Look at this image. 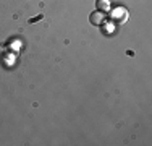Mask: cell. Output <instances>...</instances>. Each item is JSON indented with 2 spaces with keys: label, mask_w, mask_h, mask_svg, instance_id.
<instances>
[{
  "label": "cell",
  "mask_w": 152,
  "mask_h": 146,
  "mask_svg": "<svg viewBox=\"0 0 152 146\" xmlns=\"http://www.w3.org/2000/svg\"><path fill=\"white\" fill-rule=\"evenodd\" d=\"M96 5H97V10H99V12H107L108 10V0H97Z\"/></svg>",
  "instance_id": "7a4b0ae2"
},
{
  "label": "cell",
  "mask_w": 152,
  "mask_h": 146,
  "mask_svg": "<svg viewBox=\"0 0 152 146\" xmlns=\"http://www.w3.org/2000/svg\"><path fill=\"white\" fill-rule=\"evenodd\" d=\"M104 20H105V15L102 12H94V13H91V16H89V21H91L94 26H100V24L104 23Z\"/></svg>",
  "instance_id": "6da1fadb"
}]
</instances>
